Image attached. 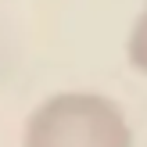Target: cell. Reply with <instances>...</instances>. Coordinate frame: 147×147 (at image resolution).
Segmentation results:
<instances>
[{"label": "cell", "mask_w": 147, "mask_h": 147, "mask_svg": "<svg viewBox=\"0 0 147 147\" xmlns=\"http://www.w3.org/2000/svg\"><path fill=\"white\" fill-rule=\"evenodd\" d=\"M22 147H133V129L100 93H54L25 119Z\"/></svg>", "instance_id": "6da1fadb"}, {"label": "cell", "mask_w": 147, "mask_h": 147, "mask_svg": "<svg viewBox=\"0 0 147 147\" xmlns=\"http://www.w3.org/2000/svg\"><path fill=\"white\" fill-rule=\"evenodd\" d=\"M126 57H129V65H133L140 76H147V7L140 11V18H136L133 32H129V40H126Z\"/></svg>", "instance_id": "7a4b0ae2"}]
</instances>
